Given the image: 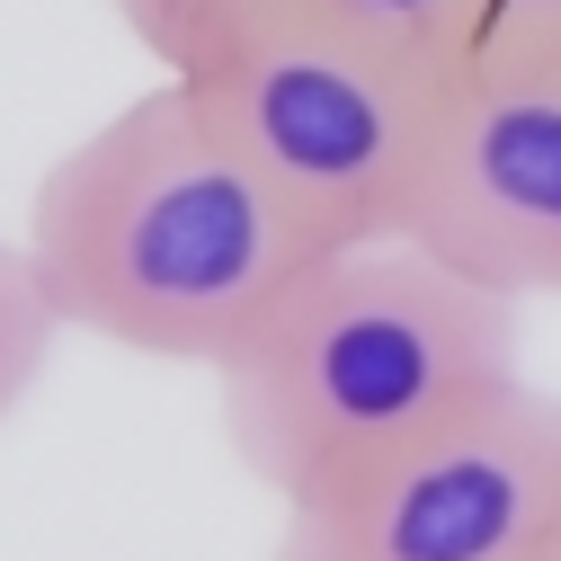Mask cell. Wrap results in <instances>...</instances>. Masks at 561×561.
<instances>
[{"label":"cell","mask_w":561,"mask_h":561,"mask_svg":"<svg viewBox=\"0 0 561 561\" xmlns=\"http://www.w3.org/2000/svg\"><path fill=\"white\" fill-rule=\"evenodd\" d=\"M19 250L62 330L205 375L304 267L276 196L170 72L45 161Z\"/></svg>","instance_id":"1"},{"label":"cell","mask_w":561,"mask_h":561,"mask_svg":"<svg viewBox=\"0 0 561 561\" xmlns=\"http://www.w3.org/2000/svg\"><path fill=\"white\" fill-rule=\"evenodd\" d=\"M500 383H517V304L419 241L304 259L215 366L232 463L276 508L419 446Z\"/></svg>","instance_id":"2"},{"label":"cell","mask_w":561,"mask_h":561,"mask_svg":"<svg viewBox=\"0 0 561 561\" xmlns=\"http://www.w3.org/2000/svg\"><path fill=\"white\" fill-rule=\"evenodd\" d=\"M446 81L455 72L383 54L312 10L267 19L205 72H187L205 116L224 125V144L276 196V215L295 224L304 259L410 232L419 179L437 152V116H446Z\"/></svg>","instance_id":"3"},{"label":"cell","mask_w":561,"mask_h":561,"mask_svg":"<svg viewBox=\"0 0 561 561\" xmlns=\"http://www.w3.org/2000/svg\"><path fill=\"white\" fill-rule=\"evenodd\" d=\"M561 392L526 375L383 463L286 500L267 561H552Z\"/></svg>","instance_id":"4"},{"label":"cell","mask_w":561,"mask_h":561,"mask_svg":"<svg viewBox=\"0 0 561 561\" xmlns=\"http://www.w3.org/2000/svg\"><path fill=\"white\" fill-rule=\"evenodd\" d=\"M500 304H561V62H463L410 232Z\"/></svg>","instance_id":"5"},{"label":"cell","mask_w":561,"mask_h":561,"mask_svg":"<svg viewBox=\"0 0 561 561\" xmlns=\"http://www.w3.org/2000/svg\"><path fill=\"white\" fill-rule=\"evenodd\" d=\"M107 10L125 19V36L144 45L170 81H187L215 54H232L241 36H259L267 19H295L304 0H107Z\"/></svg>","instance_id":"6"},{"label":"cell","mask_w":561,"mask_h":561,"mask_svg":"<svg viewBox=\"0 0 561 561\" xmlns=\"http://www.w3.org/2000/svg\"><path fill=\"white\" fill-rule=\"evenodd\" d=\"M304 10L347 27V36H366V45H383V54L428 62V72H463L481 0H304Z\"/></svg>","instance_id":"7"},{"label":"cell","mask_w":561,"mask_h":561,"mask_svg":"<svg viewBox=\"0 0 561 561\" xmlns=\"http://www.w3.org/2000/svg\"><path fill=\"white\" fill-rule=\"evenodd\" d=\"M54 339H62V321H54L45 286H36L27 250L0 241V419H10V410L36 392V375H45V357H54Z\"/></svg>","instance_id":"8"},{"label":"cell","mask_w":561,"mask_h":561,"mask_svg":"<svg viewBox=\"0 0 561 561\" xmlns=\"http://www.w3.org/2000/svg\"><path fill=\"white\" fill-rule=\"evenodd\" d=\"M561 54V0H481L472 62H552Z\"/></svg>","instance_id":"9"},{"label":"cell","mask_w":561,"mask_h":561,"mask_svg":"<svg viewBox=\"0 0 561 561\" xmlns=\"http://www.w3.org/2000/svg\"><path fill=\"white\" fill-rule=\"evenodd\" d=\"M552 561H561V543H552Z\"/></svg>","instance_id":"10"},{"label":"cell","mask_w":561,"mask_h":561,"mask_svg":"<svg viewBox=\"0 0 561 561\" xmlns=\"http://www.w3.org/2000/svg\"><path fill=\"white\" fill-rule=\"evenodd\" d=\"M552 62H561V54H552Z\"/></svg>","instance_id":"11"}]
</instances>
